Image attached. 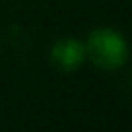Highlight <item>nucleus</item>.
Instances as JSON below:
<instances>
[{
  "instance_id": "f03ea898",
  "label": "nucleus",
  "mask_w": 132,
  "mask_h": 132,
  "mask_svg": "<svg viewBox=\"0 0 132 132\" xmlns=\"http://www.w3.org/2000/svg\"><path fill=\"white\" fill-rule=\"evenodd\" d=\"M49 62L54 70L62 74H74L86 62V47L84 41L76 37H60L53 43L49 51Z\"/></svg>"
},
{
  "instance_id": "f257e3e1",
  "label": "nucleus",
  "mask_w": 132,
  "mask_h": 132,
  "mask_svg": "<svg viewBox=\"0 0 132 132\" xmlns=\"http://www.w3.org/2000/svg\"><path fill=\"white\" fill-rule=\"evenodd\" d=\"M86 58L99 70L115 72L128 60V41L115 27H95L86 43Z\"/></svg>"
}]
</instances>
